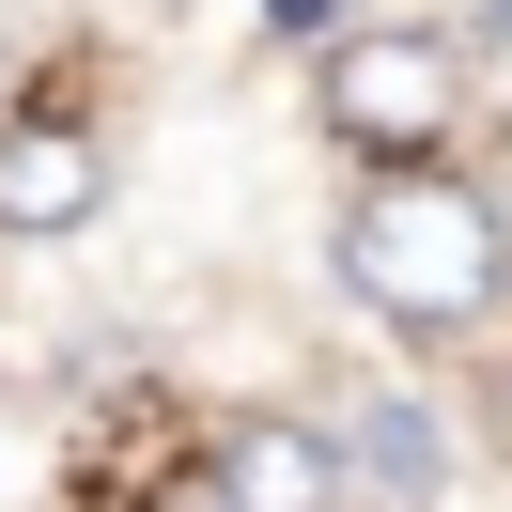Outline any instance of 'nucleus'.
Instances as JSON below:
<instances>
[{
	"label": "nucleus",
	"mask_w": 512,
	"mask_h": 512,
	"mask_svg": "<svg viewBox=\"0 0 512 512\" xmlns=\"http://www.w3.org/2000/svg\"><path fill=\"white\" fill-rule=\"evenodd\" d=\"M342 295L388 326L404 357H450V342H497L512 311V202L481 187V171H357L342 202Z\"/></svg>",
	"instance_id": "nucleus-1"
},
{
	"label": "nucleus",
	"mask_w": 512,
	"mask_h": 512,
	"mask_svg": "<svg viewBox=\"0 0 512 512\" xmlns=\"http://www.w3.org/2000/svg\"><path fill=\"white\" fill-rule=\"evenodd\" d=\"M326 140L373 171H435L466 140V32H419V16L326 32Z\"/></svg>",
	"instance_id": "nucleus-2"
},
{
	"label": "nucleus",
	"mask_w": 512,
	"mask_h": 512,
	"mask_svg": "<svg viewBox=\"0 0 512 512\" xmlns=\"http://www.w3.org/2000/svg\"><path fill=\"white\" fill-rule=\"evenodd\" d=\"M109 218V140L63 125V109H16L0 125V233L16 249H63V233Z\"/></svg>",
	"instance_id": "nucleus-3"
},
{
	"label": "nucleus",
	"mask_w": 512,
	"mask_h": 512,
	"mask_svg": "<svg viewBox=\"0 0 512 512\" xmlns=\"http://www.w3.org/2000/svg\"><path fill=\"white\" fill-rule=\"evenodd\" d=\"M342 435L326 419H233L218 435V481H202V512H342Z\"/></svg>",
	"instance_id": "nucleus-4"
},
{
	"label": "nucleus",
	"mask_w": 512,
	"mask_h": 512,
	"mask_svg": "<svg viewBox=\"0 0 512 512\" xmlns=\"http://www.w3.org/2000/svg\"><path fill=\"white\" fill-rule=\"evenodd\" d=\"M342 481L419 497V481H435V404H357V419H342Z\"/></svg>",
	"instance_id": "nucleus-5"
},
{
	"label": "nucleus",
	"mask_w": 512,
	"mask_h": 512,
	"mask_svg": "<svg viewBox=\"0 0 512 512\" xmlns=\"http://www.w3.org/2000/svg\"><path fill=\"white\" fill-rule=\"evenodd\" d=\"M481 435L512 450V342H497V373H481Z\"/></svg>",
	"instance_id": "nucleus-6"
},
{
	"label": "nucleus",
	"mask_w": 512,
	"mask_h": 512,
	"mask_svg": "<svg viewBox=\"0 0 512 512\" xmlns=\"http://www.w3.org/2000/svg\"><path fill=\"white\" fill-rule=\"evenodd\" d=\"M481 47L512 63V0H481V16H466V63H481Z\"/></svg>",
	"instance_id": "nucleus-7"
}]
</instances>
